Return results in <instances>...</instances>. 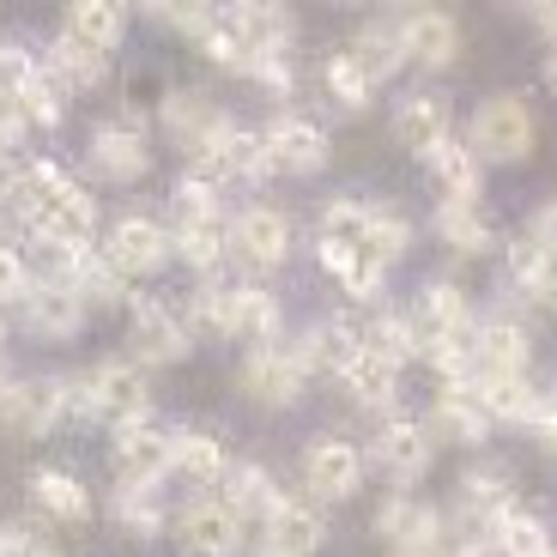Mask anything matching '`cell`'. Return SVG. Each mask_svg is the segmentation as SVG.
I'll use <instances>...</instances> for the list:
<instances>
[{
    "label": "cell",
    "instance_id": "obj_44",
    "mask_svg": "<svg viewBox=\"0 0 557 557\" xmlns=\"http://www.w3.org/2000/svg\"><path fill=\"white\" fill-rule=\"evenodd\" d=\"M406 249H412V224H406L394 207H376L370 212V255L388 267V261H400Z\"/></svg>",
    "mask_w": 557,
    "mask_h": 557
},
{
    "label": "cell",
    "instance_id": "obj_30",
    "mask_svg": "<svg viewBox=\"0 0 557 557\" xmlns=\"http://www.w3.org/2000/svg\"><path fill=\"white\" fill-rule=\"evenodd\" d=\"M509 491H516L509 467H497V460H485V467H467V473H460V509H467V516H473V528L485 533V521L503 516V509L516 503Z\"/></svg>",
    "mask_w": 557,
    "mask_h": 557
},
{
    "label": "cell",
    "instance_id": "obj_13",
    "mask_svg": "<svg viewBox=\"0 0 557 557\" xmlns=\"http://www.w3.org/2000/svg\"><path fill=\"white\" fill-rule=\"evenodd\" d=\"M224 243H231V255L249 261V267H278L292 255V219L278 207H243L237 219L224 224Z\"/></svg>",
    "mask_w": 557,
    "mask_h": 557
},
{
    "label": "cell",
    "instance_id": "obj_52",
    "mask_svg": "<svg viewBox=\"0 0 557 557\" xmlns=\"http://www.w3.org/2000/svg\"><path fill=\"white\" fill-rule=\"evenodd\" d=\"M533 436H540V443L557 455V400H552V394H545V400H540V412H533Z\"/></svg>",
    "mask_w": 557,
    "mask_h": 557
},
{
    "label": "cell",
    "instance_id": "obj_11",
    "mask_svg": "<svg viewBox=\"0 0 557 557\" xmlns=\"http://www.w3.org/2000/svg\"><path fill=\"white\" fill-rule=\"evenodd\" d=\"M176 540L188 557H237L243 552V516L224 497H195L176 516Z\"/></svg>",
    "mask_w": 557,
    "mask_h": 557
},
{
    "label": "cell",
    "instance_id": "obj_39",
    "mask_svg": "<svg viewBox=\"0 0 557 557\" xmlns=\"http://www.w3.org/2000/svg\"><path fill=\"white\" fill-rule=\"evenodd\" d=\"M339 388H346L358 406H394V388H400V370H394V363H382L376 351L363 346L358 358H351L346 370H339Z\"/></svg>",
    "mask_w": 557,
    "mask_h": 557
},
{
    "label": "cell",
    "instance_id": "obj_10",
    "mask_svg": "<svg viewBox=\"0 0 557 557\" xmlns=\"http://www.w3.org/2000/svg\"><path fill=\"white\" fill-rule=\"evenodd\" d=\"M358 485H363V455L346 436H315L304 448V491L315 503H346L358 497Z\"/></svg>",
    "mask_w": 557,
    "mask_h": 557
},
{
    "label": "cell",
    "instance_id": "obj_7",
    "mask_svg": "<svg viewBox=\"0 0 557 557\" xmlns=\"http://www.w3.org/2000/svg\"><path fill=\"white\" fill-rule=\"evenodd\" d=\"M127 346H134V363H182L195 351V327L182 321L176 304L139 297L134 315H127Z\"/></svg>",
    "mask_w": 557,
    "mask_h": 557
},
{
    "label": "cell",
    "instance_id": "obj_33",
    "mask_svg": "<svg viewBox=\"0 0 557 557\" xmlns=\"http://www.w3.org/2000/svg\"><path fill=\"white\" fill-rule=\"evenodd\" d=\"M473 394H479L491 424H533V412H540V400H545V394H533L528 376H479Z\"/></svg>",
    "mask_w": 557,
    "mask_h": 557
},
{
    "label": "cell",
    "instance_id": "obj_17",
    "mask_svg": "<svg viewBox=\"0 0 557 557\" xmlns=\"http://www.w3.org/2000/svg\"><path fill=\"white\" fill-rule=\"evenodd\" d=\"M412 327H418V346H436V339H467L479 321H473L467 292H460V285H448V278H436V285H424V292H418Z\"/></svg>",
    "mask_w": 557,
    "mask_h": 557
},
{
    "label": "cell",
    "instance_id": "obj_64",
    "mask_svg": "<svg viewBox=\"0 0 557 557\" xmlns=\"http://www.w3.org/2000/svg\"><path fill=\"white\" fill-rule=\"evenodd\" d=\"M443 557H448V552H443Z\"/></svg>",
    "mask_w": 557,
    "mask_h": 557
},
{
    "label": "cell",
    "instance_id": "obj_28",
    "mask_svg": "<svg viewBox=\"0 0 557 557\" xmlns=\"http://www.w3.org/2000/svg\"><path fill=\"white\" fill-rule=\"evenodd\" d=\"M30 503H37V516L61 521V528H79V521L91 516V491L73 473H61V467H37V473H30Z\"/></svg>",
    "mask_w": 557,
    "mask_h": 557
},
{
    "label": "cell",
    "instance_id": "obj_16",
    "mask_svg": "<svg viewBox=\"0 0 557 557\" xmlns=\"http://www.w3.org/2000/svg\"><path fill=\"white\" fill-rule=\"evenodd\" d=\"M431 460H436V443H431V431H424L418 418H388V424L376 431V467L394 479V485L424 479Z\"/></svg>",
    "mask_w": 557,
    "mask_h": 557
},
{
    "label": "cell",
    "instance_id": "obj_62",
    "mask_svg": "<svg viewBox=\"0 0 557 557\" xmlns=\"http://www.w3.org/2000/svg\"><path fill=\"white\" fill-rule=\"evenodd\" d=\"M0 219H7V212H0ZM0 243H7V237H0Z\"/></svg>",
    "mask_w": 557,
    "mask_h": 557
},
{
    "label": "cell",
    "instance_id": "obj_23",
    "mask_svg": "<svg viewBox=\"0 0 557 557\" xmlns=\"http://www.w3.org/2000/svg\"><path fill=\"white\" fill-rule=\"evenodd\" d=\"M400 18V42H406V61H424V67H448L460 55V25L436 7H412V13H394Z\"/></svg>",
    "mask_w": 557,
    "mask_h": 557
},
{
    "label": "cell",
    "instance_id": "obj_53",
    "mask_svg": "<svg viewBox=\"0 0 557 557\" xmlns=\"http://www.w3.org/2000/svg\"><path fill=\"white\" fill-rule=\"evenodd\" d=\"M533 261H540V243H533V237H516V243H509V273H516V278H528Z\"/></svg>",
    "mask_w": 557,
    "mask_h": 557
},
{
    "label": "cell",
    "instance_id": "obj_15",
    "mask_svg": "<svg viewBox=\"0 0 557 557\" xmlns=\"http://www.w3.org/2000/svg\"><path fill=\"white\" fill-rule=\"evenodd\" d=\"M267 158H273V170H285V176H309V170L327 164V134H321V122H309V115H273L267 122Z\"/></svg>",
    "mask_w": 557,
    "mask_h": 557
},
{
    "label": "cell",
    "instance_id": "obj_48",
    "mask_svg": "<svg viewBox=\"0 0 557 557\" xmlns=\"http://www.w3.org/2000/svg\"><path fill=\"white\" fill-rule=\"evenodd\" d=\"M382 273H388L382 261H370V255H351V261H346V273H339V285H346V297L370 304V297H382Z\"/></svg>",
    "mask_w": 557,
    "mask_h": 557
},
{
    "label": "cell",
    "instance_id": "obj_35",
    "mask_svg": "<svg viewBox=\"0 0 557 557\" xmlns=\"http://www.w3.org/2000/svg\"><path fill=\"white\" fill-rule=\"evenodd\" d=\"M61 30L73 42H85V49L110 55L115 42L127 37V7H115V0H79V7H67V25Z\"/></svg>",
    "mask_w": 557,
    "mask_h": 557
},
{
    "label": "cell",
    "instance_id": "obj_49",
    "mask_svg": "<svg viewBox=\"0 0 557 557\" xmlns=\"http://www.w3.org/2000/svg\"><path fill=\"white\" fill-rule=\"evenodd\" d=\"M25 292H30L25 255H18L13 243H0V304H25Z\"/></svg>",
    "mask_w": 557,
    "mask_h": 557
},
{
    "label": "cell",
    "instance_id": "obj_41",
    "mask_svg": "<svg viewBox=\"0 0 557 557\" xmlns=\"http://www.w3.org/2000/svg\"><path fill=\"white\" fill-rule=\"evenodd\" d=\"M170 237H176V255L195 267L200 278H212V273H219V261L231 255V243H224V219H212V224H176Z\"/></svg>",
    "mask_w": 557,
    "mask_h": 557
},
{
    "label": "cell",
    "instance_id": "obj_37",
    "mask_svg": "<svg viewBox=\"0 0 557 557\" xmlns=\"http://www.w3.org/2000/svg\"><path fill=\"white\" fill-rule=\"evenodd\" d=\"M176 473H188L195 485H224V473H231V448L219 443V431H200V424L176 431Z\"/></svg>",
    "mask_w": 557,
    "mask_h": 557
},
{
    "label": "cell",
    "instance_id": "obj_46",
    "mask_svg": "<svg viewBox=\"0 0 557 557\" xmlns=\"http://www.w3.org/2000/svg\"><path fill=\"white\" fill-rule=\"evenodd\" d=\"M18 103H25L30 127H61V122H67V91L42 79V67H37V85H30V91H25Z\"/></svg>",
    "mask_w": 557,
    "mask_h": 557
},
{
    "label": "cell",
    "instance_id": "obj_20",
    "mask_svg": "<svg viewBox=\"0 0 557 557\" xmlns=\"http://www.w3.org/2000/svg\"><path fill=\"white\" fill-rule=\"evenodd\" d=\"M55 278H67L73 297H79L85 309H110V304H122V297H127V273L103 249H91V243H85V249H73L67 261L55 267Z\"/></svg>",
    "mask_w": 557,
    "mask_h": 557
},
{
    "label": "cell",
    "instance_id": "obj_9",
    "mask_svg": "<svg viewBox=\"0 0 557 557\" xmlns=\"http://www.w3.org/2000/svg\"><path fill=\"white\" fill-rule=\"evenodd\" d=\"M103 255H110V261L122 267L127 278H139V273H158V267L176 261V237H170L152 212H122V219L110 224V243H103Z\"/></svg>",
    "mask_w": 557,
    "mask_h": 557
},
{
    "label": "cell",
    "instance_id": "obj_55",
    "mask_svg": "<svg viewBox=\"0 0 557 557\" xmlns=\"http://www.w3.org/2000/svg\"><path fill=\"white\" fill-rule=\"evenodd\" d=\"M528 237H533V243H545V249H557V207H545L540 219H533Z\"/></svg>",
    "mask_w": 557,
    "mask_h": 557
},
{
    "label": "cell",
    "instance_id": "obj_21",
    "mask_svg": "<svg viewBox=\"0 0 557 557\" xmlns=\"http://www.w3.org/2000/svg\"><path fill=\"white\" fill-rule=\"evenodd\" d=\"M261 533H267V552L273 557H315L321 540H327V521H321L315 503L278 497V509L261 521Z\"/></svg>",
    "mask_w": 557,
    "mask_h": 557
},
{
    "label": "cell",
    "instance_id": "obj_31",
    "mask_svg": "<svg viewBox=\"0 0 557 557\" xmlns=\"http://www.w3.org/2000/svg\"><path fill=\"white\" fill-rule=\"evenodd\" d=\"M110 521H115L122 533H134L139 545H152L158 533L170 528L164 503H158V485H115V491H110Z\"/></svg>",
    "mask_w": 557,
    "mask_h": 557
},
{
    "label": "cell",
    "instance_id": "obj_50",
    "mask_svg": "<svg viewBox=\"0 0 557 557\" xmlns=\"http://www.w3.org/2000/svg\"><path fill=\"white\" fill-rule=\"evenodd\" d=\"M521 285H528L533 304L557 309V249H545V243H540V261H533V273L521 278Z\"/></svg>",
    "mask_w": 557,
    "mask_h": 557
},
{
    "label": "cell",
    "instance_id": "obj_5",
    "mask_svg": "<svg viewBox=\"0 0 557 557\" xmlns=\"http://www.w3.org/2000/svg\"><path fill=\"white\" fill-rule=\"evenodd\" d=\"M85 164H91V176H103V182H139L146 170H152L146 122H139L134 110L98 122V127H91V146H85Z\"/></svg>",
    "mask_w": 557,
    "mask_h": 557
},
{
    "label": "cell",
    "instance_id": "obj_57",
    "mask_svg": "<svg viewBox=\"0 0 557 557\" xmlns=\"http://www.w3.org/2000/svg\"><path fill=\"white\" fill-rule=\"evenodd\" d=\"M7 382H13V370H7V351H0V388H7Z\"/></svg>",
    "mask_w": 557,
    "mask_h": 557
},
{
    "label": "cell",
    "instance_id": "obj_22",
    "mask_svg": "<svg viewBox=\"0 0 557 557\" xmlns=\"http://www.w3.org/2000/svg\"><path fill=\"white\" fill-rule=\"evenodd\" d=\"M37 67H42V79L49 85H61L67 98H79V91H98L103 79H110V55H98V49H85V42H73L67 30H61L49 49L37 55Z\"/></svg>",
    "mask_w": 557,
    "mask_h": 557
},
{
    "label": "cell",
    "instance_id": "obj_4",
    "mask_svg": "<svg viewBox=\"0 0 557 557\" xmlns=\"http://www.w3.org/2000/svg\"><path fill=\"white\" fill-rule=\"evenodd\" d=\"M85 394H91V418L103 424H134V418H152V382H146V363L134 358H110L98 370H85Z\"/></svg>",
    "mask_w": 557,
    "mask_h": 557
},
{
    "label": "cell",
    "instance_id": "obj_61",
    "mask_svg": "<svg viewBox=\"0 0 557 557\" xmlns=\"http://www.w3.org/2000/svg\"><path fill=\"white\" fill-rule=\"evenodd\" d=\"M552 400H557V382H552Z\"/></svg>",
    "mask_w": 557,
    "mask_h": 557
},
{
    "label": "cell",
    "instance_id": "obj_34",
    "mask_svg": "<svg viewBox=\"0 0 557 557\" xmlns=\"http://www.w3.org/2000/svg\"><path fill=\"white\" fill-rule=\"evenodd\" d=\"M485 540L497 545L503 557H557V552H552V533H545V521L528 516L521 503H509L503 516L485 521Z\"/></svg>",
    "mask_w": 557,
    "mask_h": 557
},
{
    "label": "cell",
    "instance_id": "obj_24",
    "mask_svg": "<svg viewBox=\"0 0 557 557\" xmlns=\"http://www.w3.org/2000/svg\"><path fill=\"white\" fill-rule=\"evenodd\" d=\"M394 139H400L406 152L431 158L436 146L448 139V98H436V91H412V98L394 103Z\"/></svg>",
    "mask_w": 557,
    "mask_h": 557
},
{
    "label": "cell",
    "instance_id": "obj_26",
    "mask_svg": "<svg viewBox=\"0 0 557 557\" xmlns=\"http://www.w3.org/2000/svg\"><path fill=\"white\" fill-rule=\"evenodd\" d=\"M231 25H237V37H243L249 55H292L297 18L285 13V7H261V0H249V7H231Z\"/></svg>",
    "mask_w": 557,
    "mask_h": 557
},
{
    "label": "cell",
    "instance_id": "obj_27",
    "mask_svg": "<svg viewBox=\"0 0 557 557\" xmlns=\"http://www.w3.org/2000/svg\"><path fill=\"white\" fill-rule=\"evenodd\" d=\"M278 497H285V491H278V479L267 473L261 460H231V473H224V503L243 516V528L273 516Z\"/></svg>",
    "mask_w": 557,
    "mask_h": 557
},
{
    "label": "cell",
    "instance_id": "obj_40",
    "mask_svg": "<svg viewBox=\"0 0 557 557\" xmlns=\"http://www.w3.org/2000/svg\"><path fill=\"white\" fill-rule=\"evenodd\" d=\"M424 164H431L436 182H443L448 200H479V158H473V146H467V139H443Z\"/></svg>",
    "mask_w": 557,
    "mask_h": 557
},
{
    "label": "cell",
    "instance_id": "obj_1",
    "mask_svg": "<svg viewBox=\"0 0 557 557\" xmlns=\"http://www.w3.org/2000/svg\"><path fill=\"white\" fill-rule=\"evenodd\" d=\"M13 212H18V224H25L30 237L49 249V273H55L73 249H85L91 231H98V200H91V188L73 182L67 170L42 164V158L25 164V188H18Z\"/></svg>",
    "mask_w": 557,
    "mask_h": 557
},
{
    "label": "cell",
    "instance_id": "obj_56",
    "mask_svg": "<svg viewBox=\"0 0 557 557\" xmlns=\"http://www.w3.org/2000/svg\"><path fill=\"white\" fill-rule=\"evenodd\" d=\"M533 18H540V25L552 30V42H557V7H533Z\"/></svg>",
    "mask_w": 557,
    "mask_h": 557
},
{
    "label": "cell",
    "instance_id": "obj_43",
    "mask_svg": "<svg viewBox=\"0 0 557 557\" xmlns=\"http://www.w3.org/2000/svg\"><path fill=\"white\" fill-rule=\"evenodd\" d=\"M363 346L376 351L382 363H394V370H400L406 358H424V346H418V327H412V315H376L370 327H363Z\"/></svg>",
    "mask_w": 557,
    "mask_h": 557
},
{
    "label": "cell",
    "instance_id": "obj_58",
    "mask_svg": "<svg viewBox=\"0 0 557 557\" xmlns=\"http://www.w3.org/2000/svg\"><path fill=\"white\" fill-rule=\"evenodd\" d=\"M0 351H7V315H0Z\"/></svg>",
    "mask_w": 557,
    "mask_h": 557
},
{
    "label": "cell",
    "instance_id": "obj_42",
    "mask_svg": "<svg viewBox=\"0 0 557 557\" xmlns=\"http://www.w3.org/2000/svg\"><path fill=\"white\" fill-rule=\"evenodd\" d=\"M321 85H327V98L346 103V110H363V103L376 98V79L351 61V49H334V55L321 61Z\"/></svg>",
    "mask_w": 557,
    "mask_h": 557
},
{
    "label": "cell",
    "instance_id": "obj_12",
    "mask_svg": "<svg viewBox=\"0 0 557 557\" xmlns=\"http://www.w3.org/2000/svg\"><path fill=\"white\" fill-rule=\"evenodd\" d=\"M376 533L394 545L400 557H443V516H436L431 503L418 497H388L376 509Z\"/></svg>",
    "mask_w": 557,
    "mask_h": 557
},
{
    "label": "cell",
    "instance_id": "obj_25",
    "mask_svg": "<svg viewBox=\"0 0 557 557\" xmlns=\"http://www.w3.org/2000/svg\"><path fill=\"white\" fill-rule=\"evenodd\" d=\"M278 327H285V315H278L273 292H261V285H231V327H224V339L278 346Z\"/></svg>",
    "mask_w": 557,
    "mask_h": 557
},
{
    "label": "cell",
    "instance_id": "obj_63",
    "mask_svg": "<svg viewBox=\"0 0 557 557\" xmlns=\"http://www.w3.org/2000/svg\"><path fill=\"white\" fill-rule=\"evenodd\" d=\"M261 557H273V552H261Z\"/></svg>",
    "mask_w": 557,
    "mask_h": 557
},
{
    "label": "cell",
    "instance_id": "obj_19",
    "mask_svg": "<svg viewBox=\"0 0 557 557\" xmlns=\"http://www.w3.org/2000/svg\"><path fill=\"white\" fill-rule=\"evenodd\" d=\"M304 370H297L292 346H249L243 358V394H255L261 406H292L304 394Z\"/></svg>",
    "mask_w": 557,
    "mask_h": 557
},
{
    "label": "cell",
    "instance_id": "obj_36",
    "mask_svg": "<svg viewBox=\"0 0 557 557\" xmlns=\"http://www.w3.org/2000/svg\"><path fill=\"white\" fill-rule=\"evenodd\" d=\"M436 237H443L448 249H460V255H491L497 249V231H491V219L479 212V200H443V207H436Z\"/></svg>",
    "mask_w": 557,
    "mask_h": 557
},
{
    "label": "cell",
    "instance_id": "obj_6",
    "mask_svg": "<svg viewBox=\"0 0 557 557\" xmlns=\"http://www.w3.org/2000/svg\"><path fill=\"white\" fill-rule=\"evenodd\" d=\"M110 460H115V479L122 485H158L176 467V431L158 424V418H134V424L115 431Z\"/></svg>",
    "mask_w": 557,
    "mask_h": 557
},
{
    "label": "cell",
    "instance_id": "obj_38",
    "mask_svg": "<svg viewBox=\"0 0 557 557\" xmlns=\"http://www.w3.org/2000/svg\"><path fill=\"white\" fill-rule=\"evenodd\" d=\"M170 212H176V224L224 219V182H212L207 170H182V176L170 182Z\"/></svg>",
    "mask_w": 557,
    "mask_h": 557
},
{
    "label": "cell",
    "instance_id": "obj_59",
    "mask_svg": "<svg viewBox=\"0 0 557 557\" xmlns=\"http://www.w3.org/2000/svg\"><path fill=\"white\" fill-rule=\"evenodd\" d=\"M552 79H557V61H552Z\"/></svg>",
    "mask_w": 557,
    "mask_h": 557
},
{
    "label": "cell",
    "instance_id": "obj_54",
    "mask_svg": "<svg viewBox=\"0 0 557 557\" xmlns=\"http://www.w3.org/2000/svg\"><path fill=\"white\" fill-rule=\"evenodd\" d=\"M448 557H503V552L485 540V533H460V545H455Z\"/></svg>",
    "mask_w": 557,
    "mask_h": 557
},
{
    "label": "cell",
    "instance_id": "obj_3",
    "mask_svg": "<svg viewBox=\"0 0 557 557\" xmlns=\"http://www.w3.org/2000/svg\"><path fill=\"white\" fill-rule=\"evenodd\" d=\"M158 122H164V134L182 146V158L188 164H200V158H212L231 139V115L212 103V91H195V85H182V91H170L164 110H158Z\"/></svg>",
    "mask_w": 557,
    "mask_h": 557
},
{
    "label": "cell",
    "instance_id": "obj_18",
    "mask_svg": "<svg viewBox=\"0 0 557 557\" xmlns=\"http://www.w3.org/2000/svg\"><path fill=\"white\" fill-rule=\"evenodd\" d=\"M473 358H479V376H528L533 334L516 315H485L473 327Z\"/></svg>",
    "mask_w": 557,
    "mask_h": 557
},
{
    "label": "cell",
    "instance_id": "obj_32",
    "mask_svg": "<svg viewBox=\"0 0 557 557\" xmlns=\"http://www.w3.org/2000/svg\"><path fill=\"white\" fill-rule=\"evenodd\" d=\"M351 61H358L370 79H388V73H400L406 61V42H400V18H363L358 37H351Z\"/></svg>",
    "mask_w": 557,
    "mask_h": 557
},
{
    "label": "cell",
    "instance_id": "obj_47",
    "mask_svg": "<svg viewBox=\"0 0 557 557\" xmlns=\"http://www.w3.org/2000/svg\"><path fill=\"white\" fill-rule=\"evenodd\" d=\"M243 73H249L261 91H273V98H292V85H297V73H292V61H285V55H249V61H243Z\"/></svg>",
    "mask_w": 557,
    "mask_h": 557
},
{
    "label": "cell",
    "instance_id": "obj_14",
    "mask_svg": "<svg viewBox=\"0 0 557 557\" xmlns=\"http://www.w3.org/2000/svg\"><path fill=\"white\" fill-rule=\"evenodd\" d=\"M18 315H25V327L37 339H73L85 327V304L73 297L67 278H55V273L30 278V292H25V304H18Z\"/></svg>",
    "mask_w": 557,
    "mask_h": 557
},
{
    "label": "cell",
    "instance_id": "obj_60",
    "mask_svg": "<svg viewBox=\"0 0 557 557\" xmlns=\"http://www.w3.org/2000/svg\"><path fill=\"white\" fill-rule=\"evenodd\" d=\"M42 557H61V552H42Z\"/></svg>",
    "mask_w": 557,
    "mask_h": 557
},
{
    "label": "cell",
    "instance_id": "obj_29",
    "mask_svg": "<svg viewBox=\"0 0 557 557\" xmlns=\"http://www.w3.org/2000/svg\"><path fill=\"white\" fill-rule=\"evenodd\" d=\"M431 443L436 436H448V443H485L491 436V418H485V406H479V394L473 388H443L436 394V412H431Z\"/></svg>",
    "mask_w": 557,
    "mask_h": 557
},
{
    "label": "cell",
    "instance_id": "obj_51",
    "mask_svg": "<svg viewBox=\"0 0 557 557\" xmlns=\"http://www.w3.org/2000/svg\"><path fill=\"white\" fill-rule=\"evenodd\" d=\"M49 540H37L30 528H0V557H42Z\"/></svg>",
    "mask_w": 557,
    "mask_h": 557
},
{
    "label": "cell",
    "instance_id": "obj_45",
    "mask_svg": "<svg viewBox=\"0 0 557 557\" xmlns=\"http://www.w3.org/2000/svg\"><path fill=\"white\" fill-rule=\"evenodd\" d=\"M37 85V55H30L25 42H0V98L18 103Z\"/></svg>",
    "mask_w": 557,
    "mask_h": 557
},
{
    "label": "cell",
    "instance_id": "obj_8",
    "mask_svg": "<svg viewBox=\"0 0 557 557\" xmlns=\"http://www.w3.org/2000/svg\"><path fill=\"white\" fill-rule=\"evenodd\" d=\"M67 418V376H13L0 388V424L18 436H49Z\"/></svg>",
    "mask_w": 557,
    "mask_h": 557
},
{
    "label": "cell",
    "instance_id": "obj_2",
    "mask_svg": "<svg viewBox=\"0 0 557 557\" xmlns=\"http://www.w3.org/2000/svg\"><path fill=\"white\" fill-rule=\"evenodd\" d=\"M540 139V122H533V103L521 91H497V98L479 103L473 127H467V146L473 158H491V164H521Z\"/></svg>",
    "mask_w": 557,
    "mask_h": 557
}]
</instances>
